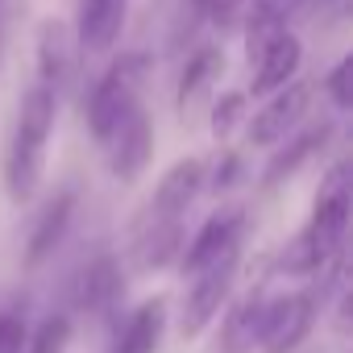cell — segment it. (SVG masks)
I'll list each match as a JSON object with an SVG mask.
<instances>
[{"label": "cell", "mask_w": 353, "mask_h": 353, "mask_svg": "<svg viewBox=\"0 0 353 353\" xmlns=\"http://www.w3.org/2000/svg\"><path fill=\"white\" fill-rule=\"evenodd\" d=\"M54 88H46L42 79L21 96L17 108V129H13V145L5 158V188L13 204H30L42 188V174H46V145L54 133Z\"/></svg>", "instance_id": "1"}, {"label": "cell", "mask_w": 353, "mask_h": 353, "mask_svg": "<svg viewBox=\"0 0 353 353\" xmlns=\"http://www.w3.org/2000/svg\"><path fill=\"white\" fill-rule=\"evenodd\" d=\"M145 75H150V54L129 50V54H121V59L96 79V88H92V96H88V129H92V137H96L100 145H104V141L112 137V129L137 108V96H141Z\"/></svg>", "instance_id": "2"}, {"label": "cell", "mask_w": 353, "mask_h": 353, "mask_svg": "<svg viewBox=\"0 0 353 353\" xmlns=\"http://www.w3.org/2000/svg\"><path fill=\"white\" fill-rule=\"evenodd\" d=\"M320 316V303L312 291H295V295H279L270 303H262V320H258V353H295L312 324Z\"/></svg>", "instance_id": "3"}, {"label": "cell", "mask_w": 353, "mask_h": 353, "mask_svg": "<svg viewBox=\"0 0 353 353\" xmlns=\"http://www.w3.org/2000/svg\"><path fill=\"white\" fill-rule=\"evenodd\" d=\"M237 262H241V250H229V254L216 258L212 266L196 270V287L188 291L183 312H179V332H183L188 341L200 336V332L221 316V307L229 303V295H233V279H237Z\"/></svg>", "instance_id": "4"}, {"label": "cell", "mask_w": 353, "mask_h": 353, "mask_svg": "<svg viewBox=\"0 0 353 353\" xmlns=\"http://www.w3.org/2000/svg\"><path fill=\"white\" fill-rule=\"evenodd\" d=\"M312 92L316 88L307 79H291L270 92V100L250 117V145H279L283 137H291L312 108Z\"/></svg>", "instance_id": "5"}, {"label": "cell", "mask_w": 353, "mask_h": 353, "mask_svg": "<svg viewBox=\"0 0 353 353\" xmlns=\"http://www.w3.org/2000/svg\"><path fill=\"white\" fill-rule=\"evenodd\" d=\"M349 208H353V192H349V166L336 162L324 183H320V196H316V212H312V225L307 233L320 241L324 254H336L345 245V229H349Z\"/></svg>", "instance_id": "6"}, {"label": "cell", "mask_w": 353, "mask_h": 353, "mask_svg": "<svg viewBox=\"0 0 353 353\" xmlns=\"http://www.w3.org/2000/svg\"><path fill=\"white\" fill-rule=\"evenodd\" d=\"M104 145H108V166H112L117 179L121 183H137L141 174H145V166H150V158H154V125H150L145 108L137 104L112 129V137Z\"/></svg>", "instance_id": "7"}, {"label": "cell", "mask_w": 353, "mask_h": 353, "mask_svg": "<svg viewBox=\"0 0 353 353\" xmlns=\"http://www.w3.org/2000/svg\"><path fill=\"white\" fill-rule=\"evenodd\" d=\"M229 250H241V212L237 208H221V212H212L200 225V233L179 254V270L183 274H196V270L212 266L216 258H225Z\"/></svg>", "instance_id": "8"}, {"label": "cell", "mask_w": 353, "mask_h": 353, "mask_svg": "<svg viewBox=\"0 0 353 353\" xmlns=\"http://www.w3.org/2000/svg\"><path fill=\"white\" fill-rule=\"evenodd\" d=\"M299 63H303V42L291 34V30H279L254 59V83L250 92L254 96H270L279 92L283 83H291L299 75Z\"/></svg>", "instance_id": "9"}, {"label": "cell", "mask_w": 353, "mask_h": 353, "mask_svg": "<svg viewBox=\"0 0 353 353\" xmlns=\"http://www.w3.org/2000/svg\"><path fill=\"white\" fill-rule=\"evenodd\" d=\"M129 17V0H79V26L75 42L88 54H108L125 30Z\"/></svg>", "instance_id": "10"}, {"label": "cell", "mask_w": 353, "mask_h": 353, "mask_svg": "<svg viewBox=\"0 0 353 353\" xmlns=\"http://www.w3.org/2000/svg\"><path fill=\"white\" fill-rule=\"evenodd\" d=\"M179 254H183V216H154V212H145V225L137 229V241H133L137 270H162Z\"/></svg>", "instance_id": "11"}, {"label": "cell", "mask_w": 353, "mask_h": 353, "mask_svg": "<svg viewBox=\"0 0 353 353\" xmlns=\"http://www.w3.org/2000/svg\"><path fill=\"white\" fill-rule=\"evenodd\" d=\"M204 188V162L200 158H179L154 188V200H150V212L154 216H188V208L196 204Z\"/></svg>", "instance_id": "12"}, {"label": "cell", "mask_w": 353, "mask_h": 353, "mask_svg": "<svg viewBox=\"0 0 353 353\" xmlns=\"http://www.w3.org/2000/svg\"><path fill=\"white\" fill-rule=\"evenodd\" d=\"M75 50H79V42H75V30H71L67 21L50 17V21L38 26V75H42L46 88L59 92V88L71 79Z\"/></svg>", "instance_id": "13"}, {"label": "cell", "mask_w": 353, "mask_h": 353, "mask_svg": "<svg viewBox=\"0 0 353 353\" xmlns=\"http://www.w3.org/2000/svg\"><path fill=\"white\" fill-rule=\"evenodd\" d=\"M121 291H125V279H121V262L112 254H96L75 279V303L92 316H104L121 299Z\"/></svg>", "instance_id": "14"}, {"label": "cell", "mask_w": 353, "mask_h": 353, "mask_svg": "<svg viewBox=\"0 0 353 353\" xmlns=\"http://www.w3.org/2000/svg\"><path fill=\"white\" fill-rule=\"evenodd\" d=\"M71 216H75V192L67 188V192H59V196L42 208V216H38V225H34V233H30V245H26V266H30V270H38L42 262L54 258V250L63 245V237H67V229H71Z\"/></svg>", "instance_id": "15"}, {"label": "cell", "mask_w": 353, "mask_h": 353, "mask_svg": "<svg viewBox=\"0 0 353 353\" xmlns=\"http://www.w3.org/2000/svg\"><path fill=\"white\" fill-rule=\"evenodd\" d=\"M283 141H287V137H283ZM328 141H332V125H328V121H320V125H312V129L295 133L283 150H274L270 166L262 170V183H270V188H274V183L291 179V174H295V170H303V166H307L324 145H328Z\"/></svg>", "instance_id": "16"}, {"label": "cell", "mask_w": 353, "mask_h": 353, "mask_svg": "<svg viewBox=\"0 0 353 353\" xmlns=\"http://www.w3.org/2000/svg\"><path fill=\"white\" fill-rule=\"evenodd\" d=\"M162 332H166V299L154 295V299H145L141 307L129 312V320L121 324V336H117L112 353H154L158 341H162Z\"/></svg>", "instance_id": "17"}, {"label": "cell", "mask_w": 353, "mask_h": 353, "mask_svg": "<svg viewBox=\"0 0 353 353\" xmlns=\"http://www.w3.org/2000/svg\"><path fill=\"white\" fill-rule=\"evenodd\" d=\"M225 75V54L216 50V46H200L192 59H188V67H183V75H179V112L188 117L208 92H212V83Z\"/></svg>", "instance_id": "18"}, {"label": "cell", "mask_w": 353, "mask_h": 353, "mask_svg": "<svg viewBox=\"0 0 353 353\" xmlns=\"http://www.w3.org/2000/svg\"><path fill=\"white\" fill-rule=\"evenodd\" d=\"M262 295H245L237 307H233V316H229V336H225V353H250L254 349V341H258V320H262Z\"/></svg>", "instance_id": "19"}, {"label": "cell", "mask_w": 353, "mask_h": 353, "mask_svg": "<svg viewBox=\"0 0 353 353\" xmlns=\"http://www.w3.org/2000/svg\"><path fill=\"white\" fill-rule=\"evenodd\" d=\"M279 30H287L279 5H258V0H254V13H250V21H245V50H250V63L258 59V50H262Z\"/></svg>", "instance_id": "20"}, {"label": "cell", "mask_w": 353, "mask_h": 353, "mask_svg": "<svg viewBox=\"0 0 353 353\" xmlns=\"http://www.w3.org/2000/svg\"><path fill=\"white\" fill-rule=\"evenodd\" d=\"M245 104H250L245 92H221V96L212 100L208 125H212V137H216V141H229V137L237 133V125L245 121Z\"/></svg>", "instance_id": "21"}, {"label": "cell", "mask_w": 353, "mask_h": 353, "mask_svg": "<svg viewBox=\"0 0 353 353\" xmlns=\"http://www.w3.org/2000/svg\"><path fill=\"white\" fill-rule=\"evenodd\" d=\"M336 254H341V250H336ZM328 258H332V254H324V250H320V241L303 229V233L283 250V270H287V274H316Z\"/></svg>", "instance_id": "22"}, {"label": "cell", "mask_w": 353, "mask_h": 353, "mask_svg": "<svg viewBox=\"0 0 353 353\" xmlns=\"http://www.w3.org/2000/svg\"><path fill=\"white\" fill-rule=\"evenodd\" d=\"M71 345V320L63 312L46 316L30 336H26V353H67Z\"/></svg>", "instance_id": "23"}, {"label": "cell", "mask_w": 353, "mask_h": 353, "mask_svg": "<svg viewBox=\"0 0 353 353\" xmlns=\"http://www.w3.org/2000/svg\"><path fill=\"white\" fill-rule=\"evenodd\" d=\"M353 59H336V67L324 75V92H328V100L341 108V112H349L353 108Z\"/></svg>", "instance_id": "24"}, {"label": "cell", "mask_w": 353, "mask_h": 353, "mask_svg": "<svg viewBox=\"0 0 353 353\" xmlns=\"http://www.w3.org/2000/svg\"><path fill=\"white\" fill-rule=\"evenodd\" d=\"M26 316L21 312H0V353H21L26 349Z\"/></svg>", "instance_id": "25"}, {"label": "cell", "mask_w": 353, "mask_h": 353, "mask_svg": "<svg viewBox=\"0 0 353 353\" xmlns=\"http://www.w3.org/2000/svg\"><path fill=\"white\" fill-rule=\"evenodd\" d=\"M241 9H245V0H204V9H200V13H208V17H212V26L229 30V26H237Z\"/></svg>", "instance_id": "26"}, {"label": "cell", "mask_w": 353, "mask_h": 353, "mask_svg": "<svg viewBox=\"0 0 353 353\" xmlns=\"http://www.w3.org/2000/svg\"><path fill=\"white\" fill-rule=\"evenodd\" d=\"M241 174V158L237 154H225L221 162H216V174H212V188L216 192H225V188H233V179Z\"/></svg>", "instance_id": "27"}, {"label": "cell", "mask_w": 353, "mask_h": 353, "mask_svg": "<svg viewBox=\"0 0 353 353\" xmlns=\"http://www.w3.org/2000/svg\"><path fill=\"white\" fill-rule=\"evenodd\" d=\"M0 67H5V17H0Z\"/></svg>", "instance_id": "28"}, {"label": "cell", "mask_w": 353, "mask_h": 353, "mask_svg": "<svg viewBox=\"0 0 353 353\" xmlns=\"http://www.w3.org/2000/svg\"><path fill=\"white\" fill-rule=\"evenodd\" d=\"M258 5H279V0H258Z\"/></svg>", "instance_id": "29"}]
</instances>
